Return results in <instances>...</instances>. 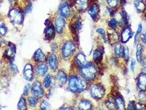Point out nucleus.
Masks as SVG:
<instances>
[{"label":"nucleus","mask_w":146,"mask_h":110,"mask_svg":"<svg viewBox=\"0 0 146 110\" xmlns=\"http://www.w3.org/2000/svg\"><path fill=\"white\" fill-rule=\"evenodd\" d=\"M86 83L82 79L78 77H71L68 81V87L73 93H81L86 88Z\"/></svg>","instance_id":"nucleus-1"},{"label":"nucleus","mask_w":146,"mask_h":110,"mask_svg":"<svg viewBox=\"0 0 146 110\" xmlns=\"http://www.w3.org/2000/svg\"><path fill=\"white\" fill-rule=\"evenodd\" d=\"M81 73L82 77L87 81H91L95 78L97 71L92 65H86L81 67Z\"/></svg>","instance_id":"nucleus-2"},{"label":"nucleus","mask_w":146,"mask_h":110,"mask_svg":"<svg viewBox=\"0 0 146 110\" xmlns=\"http://www.w3.org/2000/svg\"><path fill=\"white\" fill-rule=\"evenodd\" d=\"M8 16L12 22L15 24H21L24 20V16L22 12L16 9H11L9 12Z\"/></svg>","instance_id":"nucleus-3"},{"label":"nucleus","mask_w":146,"mask_h":110,"mask_svg":"<svg viewBox=\"0 0 146 110\" xmlns=\"http://www.w3.org/2000/svg\"><path fill=\"white\" fill-rule=\"evenodd\" d=\"M90 93L93 98L96 99H101L104 95V90L101 86L94 85L91 88Z\"/></svg>","instance_id":"nucleus-4"},{"label":"nucleus","mask_w":146,"mask_h":110,"mask_svg":"<svg viewBox=\"0 0 146 110\" xmlns=\"http://www.w3.org/2000/svg\"><path fill=\"white\" fill-rule=\"evenodd\" d=\"M75 50V47L74 44L70 41H68L64 45L62 49V53L64 57H69L73 55Z\"/></svg>","instance_id":"nucleus-5"},{"label":"nucleus","mask_w":146,"mask_h":110,"mask_svg":"<svg viewBox=\"0 0 146 110\" xmlns=\"http://www.w3.org/2000/svg\"><path fill=\"white\" fill-rule=\"evenodd\" d=\"M31 91L33 94L36 96H42L44 95V89L41 83L38 81H36L33 84Z\"/></svg>","instance_id":"nucleus-6"},{"label":"nucleus","mask_w":146,"mask_h":110,"mask_svg":"<svg viewBox=\"0 0 146 110\" xmlns=\"http://www.w3.org/2000/svg\"><path fill=\"white\" fill-rule=\"evenodd\" d=\"M23 75L25 79L27 81H31L33 79V69L30 64H27L24 68Z\"/></svg>","instance_id":"nucleus-7"},{"label":"nucleus","mask_w":146,"mask_h":110,"mask_svg":"<svg viewBox=\"0 0 146 110\" xmlns=\"http://www.w3.org/2000/svg\"><path fill=\"white\" fill-rule=\"evenodd\" d=\"M66 25V21L63 17H58L56 19L55 21V26L56 29L57 31L60 34L62 33L64 28Z\"/></svg>","instance_id":"nucleus-8"},{"label":"nucleus","mask_w":146,"mask_h":110,"mask_svg":"<svg viewBox=\"0 0 146 110\" xmlns=\"http://www.w3.org/2000/svg\"><path fill=\"white\" fill-rule=\"evenodd\" d=\"M59 12L60 15L64 17H68V15H69L70 13V8H69L68 4L66 2L62 3L59 7Z\"/></svg>","instance_id":"nucleus-9"},{"label":"nucleus","mask_w":146,"mask_h":110,"mask_svg":"<svg viewBox=\"0 0 146 110\" xmlns=\"http://www.w3.org/2000/svg\"><path fill=\"white\" fill-rule=\"evenodd\" d=\"M137 85L141 90H146V74L142 73L139 75Z\"/></svg>","instance_id":"nucleus-10"},{"label":"nucleus","mask_w":146,"mask_h":110,"mask_svg":"<svg viewBox=\"0 0 146 110\" xmlns=\"http://www.w3.org/2000/svg\"><path fill=\"white\" fill-rule=\"evenodd\" d=\"M88 0H76L75 6L79 11H85L88 7Z\"/></svg>","instance_id":"nucleus-11"},{"label":"nucleus","mask_w":146,"mask_h":110,"mask_svg":"<svg viewBox=\"0 0 146 110\" xmlns=\"http://www.w3.org/2000/svg\"><path fill=\"white\" fill-rule=\"evenodd\" d=\"M132 37V33L129 28L125 29L121 34V41L123 43L127 42Z\"/></svg>","instance_id":"nucleus-12"},{"label":"nucleus","mask_w":146,"mask_h":110,"mask_svg":"<svg viewBox=\"0 0 146 110\" xmlns=\"http://www.w3.org/2000/svg\"><path fill=\"white\" fill-rule=\"evenodd\" d=\"M99 12H100V8L97 5H93L90 8V9H88V14L90 15V16L93 18L95 19L98 15H99Z\"/></svg>","instance_id":"nucleus-13"},{"label":"nucleus","mask_w":146,"mask_h":110,"mask_svg":"<svg viewBox=\"0 0 146 110\" xmlns=\"http://www.w3.org/2000/svg\"><path fill=\"white\" fill-rule=\"evenodd\" d=\"M48 63L49 65L50 66L52 70H56L58 67V59L57 56L53 54L51 55L49 59H48Z\"/></svg>","instance_id":"nucleus-14"},{"label":"nucleus","mask_w":146,"mask_h":110,"mask_svg":"<svg viewBox=\"0 0 146 110\" xmlns=\"http://www.w3.org/2000/svg\"><path fill=\"white\" fill-rule=\"evenodd\" d=\"M48 68L45 65H40L36 67V73L39 77H43L47 72Z\"/></svg>","instance_id":"nucleus-15"},{"label":"nucleus","mask_w":146,"mask_h":110,"mask_svg":"<svg viewBox=\"0 0 146 110\" xmlns=\"http://www.w3.org/2000/svg\"><path fill=\"white\" fill-rule=\"evenodd\" d=\"M34 58L35 61L40 62H44L46 60V56L40 49L37 50L35 52Z\"/></svg>","instance_id":"nucleus-16"},{"label":"nucleus","mask_w":146,"mask_h":110,"mask_svg":"<svg viewBox=\"0 0 146 110\" xmlns=\"http://www.w3.org/2000/svg\"><path fill=\"white\" fill-rule=\"evenodd\" d=\"M77 63L79 66L83 67L87 65V61L85 56L82 53H79L76 56Z\"/></svg>","instance_id":"nucleus-17"},{"label":"nucleus","mask_w":146,"mask_h":110,"mask_svg":"<svg viewBox=\"0 0 146 110\" xmlns=\"http://www.w3.org/2000/svg\"><path fill=\"white\" fill-rule=\"evenodd\" d=\"M44 34L46 37H47V39H52L55 34V30L54 27L53 26L48 27L44 30Z\"/></svg>","instance_id":"nucleus-18"},{"label":"nucleus","mask_w":146,"mask_h":110,"mask_svg":"<svg viewBox=\"0 0 146 110\" xmlns=\"http://www.w3.org/2000/svg\"><path fill=\"white\" fill-rule=\"evenodd\" d=\"M79 107L80 110H91L92 108V105L88 101L82 100L81 101L80 103H79Z\"/></svg>","instance_id":"nucleus-19"},{"label":"nucleus","mask_w":146,"mask_h":110,"mask_svg":"<svg viewBox=\"0 0 146 110\" xmlns=\"http://www.w3.org/2000/svg\"><path fill=\"white\" fill-rule=\"evenodd\" d=\"M135 5L137 11L139 12H142L146 8L145 3L141 0H136Z\"/></svg>","instance_id":"nucleus-20"},{"label":"nucleus","mask_w":146,"mask_h":110,"mask_svg":"<svg viewBox=\"0 0 146 110\" xmlns=\"http://www.w3.org/2000/svg\"><path fill=\"white\" fill-rule=\"evenodd\" d=\"M66 75L63 71H59L57 74V79L62 85L65 84L66 82Z\"/></svg>","instance_id":"nucleus-21"},{"label":"nucleus","mask_w":146,"mask_h":110,"mask_svg":"<svg viewBox=\"0 0 146 110\" xmlns=\"http://www.w3.org/2000/svg\"><path fill=\"white\" fill-rule=\"evenodd\" d=\"M114 52L117 56H121L124 53V47L121 44H117L114 48Z\"/></svg>","instance_id":"nucleus-22"},{"label":"nucleus","mask_w":146,"mask_h":110,"mask_svg":"<svg viewBox=\"0 0 146 110\" xmlns=\"http://www.w3.org/2000/svg\"><path fill=\"white\" fill-rule=\"evenodd\" d=\"M115 105L119 110H124L125 103L123 99L119 97L115 100Z\"/></svg>","instance_id":"nucleus-23"},{"label":"nucleus","mask_w":146,"mask_h":110,"mask_svg":"<svg viewBox=\"0 0 146 110\" xmlns=\"http://www.w3.org/2000/svg\"><path fill=\"white\" fill-rule=\"evenodd\" d=\"M11 45H9V49L7 51V55L9 58L13 57L15 56V53L16 52L15 47L13 44H11Z\"/></svg>","instance_id":"nucleus-24"},{"label":"nucleus","mask_w":146,"mask_h":110,"mask_svg":"<svg viewBox=\"0 0 146 110\" xmlns=\"http://www.w3.org/2000/svg\"><path fill=\"white\" fill-rule=\"evenodd\" d=\"M18 108L19 110H25L27 109L26 101L24 98L23 97L21 98L18 104Z\"/></svg>","instance_id":"nucleus-25"},{"label":"nucleus","mask_w":146,"mask_h":110,"mask_svg":"<svg viewBox=\"0 0 146 110\" xmlns=\"http://www.w3.org/2000/svg\"><path fill=\"white\" fill-rule=\"evenodd\" d=\"M37 96L34 95L32 96L31 97H30L28 99V101L29 103V105L32 106V107H34L36 105L37 103Z\"/></svg>","instance_id":"nucleus-26"},{"label":"nucleus","mask_w":146,"mask_h":110,"mask_svg":"<svg viewBox=\"0 0 146 110\" xmlns=\"http://www.w3.org/2000/svg\"><path fill=\"white\" fill-rule=\"evenodd\" d=\"M136 50V58L139 61H140L141 59V56L142 53V47L141 45L139 44L137 45Z\"/></svg>","instance_id":"nucleus-27"},{"label":"nucleus","mask_w":146,"mask_h":110,"mask_svg":"<svg viewBox=\"0 0 146 110\" xmlns=\"http://www.w3.org/2000/svg\"><path fill=\"white\" fill-rule=\"evenodd\" d=\"M52 79L50 75H47L44 79V87L46 88H48L51 84Z\"/></svg>","instance_id":"nucleus-28"},{"label":"nucleus","mask_w":146,"mask_h":110,"mask_svg":"<svg viewBox=\"0 0 146 110\" xmlns=\"http://www.w3.org/2000/svg\"><path fill=\"white\" fill-rule=\"evenodd\" d=\"M41 109L42 110H47L51 109L50 105L46 101H43L41 103Z\"/></svg>","instance_id":"nucleus-29"},{"label":"nucleus","mask_w":146,"mask_h":110,"mask_svg":"<svg viewBox=\"0 0 146 110\" xmlns=\"http://www.w3.org/2000/svg\"><path fill=\"white\" fill-rule=\"evenodd\" d=\"M102 57V53L101 52L98 51V50H96L94 52V55H93V58L95 59V61H98V60H101Z\"/></svg>","instance_id":"nucleus-30"},{"label":"nucleus","mask_w":146,"mask_h":110,"mask_svg":"<svg viewBox=\"0 0 146 110\" xmlns=\"http://www.w3.org/2000/svg\"><path fill=\"white\" fill-rule=\"evenodd\" d=\"M110 38V41L111 43H116L117 40H118V36L115 33H114L113 34L110 35V37H109Z\"/></svg>","instance_id":"nucleus-31"},{"label":"nucleus","mask_w":146,"mask_h":110,"mask_svg":"<svg viewBox=\"0 0 146 110\" xmlns=\"http://www.w3.org/2000/svg\"><path fill=\"white\" fill-rule=\"evenodd\" d=\"M107 2L110 7H115L117 5L119 0H107Z\"/></svg>","instance_id":"nucleus-32"},{"label":"nucleus","mask_w":146,"mask_h":110,"mask_svg":"<svg viewBox=\"0 0 146 110\" xmlns=\"http://www.w3.org/2000/svg\"><path fill=\"white\" fill-rule=\"evenodd\" d=\"M96 31L102 36L103 40L106 42V33H105L104 30L103 29V28H98L96 30Z\"/></svg>","instance_id":"nucleus-33"},{"label":"nucleus","mask_w":146,"mask_h":110,"mask_svg":"<svg viewBox=\"0 0 146 110\" xmlns=\"http://www.w3.org/2000/svg\"><path fill=\"white\" fill-rule=\"evenodd\" d=\"M109 25H110V28H111L113 29H115L117 28V22L116 19H111L110 21V23H109Z\"/></svg>","instance_id":"nucleus-34"},{"label":"nucleus","mask_w":146,"mask_h":110,"mask_svg":"<svg viewBox=\"0 0 146 110\" xmlns=\"http://www.w3.org/2000/svg\"><path fill=\"white\" fill-rule=\"evenodd\" d=\"M7 32V28L5 25H2L0 26V34L2 35H5Z\"/></svg>","instance_id":"nucleus-35"},{"label":"nucleus","mask_w":146,"mask_h":110,"mask_svg":"<svg viewBox=\"0 0 146 110\" xmlns=\"http://www.w3.org/2000/svg\"><path fill=\"white\" fill-rule=\"evenodd\" d=\"M123 55H124L125 59H126V60H127L129 58V49L127 48V46L124 47Z\"/></svg>","instance_id":"nucleus-36"},{"label":"nucleus","mask_w":146,"mask_h":110,"mask_svg":"<svg viewBox=\"0 0 146 110\" xmlns=\"http://www.w3.org/2000/svg\"><path fill=\"white\" fill-rule=\"evenodd\" d=\"M142 24H139V26H138V29H137V30L135 36V42L136 41V39L139 36V34H140V33L142 31Z\"/></svg>","instance_id":"nucleus-37"},{"label":"nucleus","mask_w":146,"mask_h":110,"mask_svg":"<svg viewBox=\"0 0 146 110\" xmlns=\"http://www.w3.org/2000/svg\"><path fill=\"white\" fill-rule=\"evenodd\" d=\"M30 89V85L29 84H27L24 89L23 91V95H27L29 93Z\"/></svg>","instance_id":"nucleus-38"},{"label":"nucleus","mask_w":146,"mask_h":110,"mask_svg":"<svg viewBox=\"0 0 146 110\" xmlns=\"http://www.w3.org/2000/svg\"><path fill=\"white\" fill-rule=\"evenodd\" d=\"M32 8H33L32 4H31V3H29V4L27 6V7H25V13L26 14L29 13V12H30L31 11Z\"/></svg>","instance_id":"nucleus-39"},{"label":"nucleus","mask_w":146,"mask_h":110,"mask_svg":"<svg viewBox=\"0 0 146 110\" xmlns=\"http://www.w3.org/2000/svg\"><path fill=\"white\" fill-rule=\"evenodd\" d=\"M135 64H136V62H135V61L133 59H132L131 62V65H130V68H131V70L132 72H133L134 71V69H135Z\"/></svg>","instance_id":"nucleus-40"},{"label":"nucleus","mask_w":146,"mask_h":110,"mask_svg":"<svg viewBox=\"0 0 146 110\" xmlns=\"http://www.w3.org/2000/svg\"><path fill=\"white\" fill-rule=\"evenodd\" d=\"M11 69L13 72H15V73L18 72V67L15 64H12L11 65Z\"/></svg>","instance_id":"nucleus-41"},{"label":"nucleus","mask_w":146,"mask_h":110,"mask_svg":"<svg viewBox=\"0 0 146 110\" xmlns=\"http://www.w3.org/2000/svg\"><path fill=\"white\" fill-rule=\"evenodd\" d=\"M139 97L141 100L145 98V94L144 93V92L142 90L139 93Z\"/></svg>","instance_id":"nucleus-42"},{"label":"nucleus","mask_w":146,"mask_h":110,"mask_svg":"<svg viewBox=\"0 0 146 110\" xmlns=\"http://www.w3.org/2000/svg\"><path fill=\"white\" fill-rule=\"evenodd\" d=\"M141 39L142 40V41L144 43H146V35L142 34L141 37Z\"/></svg>","instance_id":"nucleus-43"},{"label":"nucleus","mask_w":146,"mask_h":110,"mask_svg":"<svg viewBox=\"0 0 146 110\" xmlns=\"http://www.w3.org/2000/svg\"><path fill=\"white\" fill-rule=\"evenodd\" d=\"M143 73H144L146 74V67L143 69Z\"/></svg>","instance_id":"nucleus-44"},{"label":"nucleus","mask_w":146,"mask_h":110,"mask_svg":"<svg viewBox=\"0 0 146 110\" xmlns=\"http://www.w3.org/2000/svg\"></svg>","instance_id":"nucleus-45"}]
</instances>
